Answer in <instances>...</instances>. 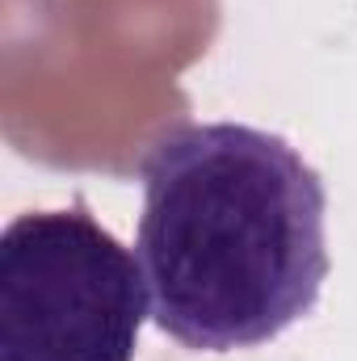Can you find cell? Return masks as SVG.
I'll use <instances>...</instances> for the list:
<instances>
[{
    "mask_svg": "<svg viewBox=\"0 0 357 361\" xmlns=\"http://www.w3.org/2000/svg\"><path fill=\"white\" fill-rule=\"evenodd\" d=\"M135 257L152 324L198 353L261 349L320 302L328 189L282 139L244 122H181L152 139Z\"/></svg>",
    "mask_w": 357,
    "mask_h": 361,
    "instance_id": "cell-1",
    "label": "cell"
},
{
    "mask_svg": "<svg viewBox=\"0 0 357 361\" xmlns=\"http://www.w3.org/2000/svg\"><path fill=\"white\" fill-rule=\"evenodd\" d=\"M147 315L139 257L80 202L0 231V361H135Z\"/></svg>",
    "mask_w": 357,
    "mask_h": 361,
    "instance_id": "cell-2",
    "label": "cell"
}]
</instances>
